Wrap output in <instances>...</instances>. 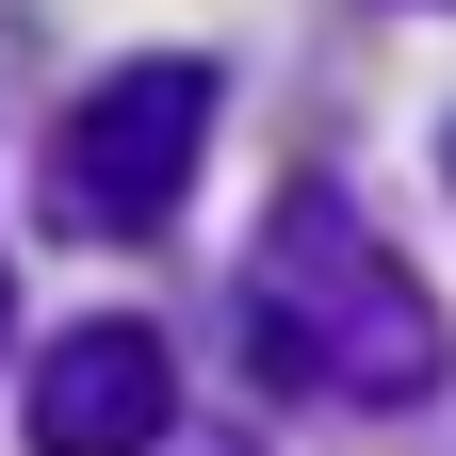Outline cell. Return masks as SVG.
I'll return each mask as SVG.
<instances>
[{
  "instance_id": "6da1fadb",
  "label": "cell",
  "mask_w": 456,
  "mask_h": 456,
  "mask_svg": "<svg viewBox=\"0 0 456 456\" xmlns=\"http://www.w3.org/2000/svg\"><path fill=\"white\" fill-rule=\"evenodd\" d=\"M245 294H261V375L342 391V408H408V391H440V294L391 261V228H375L359 196L294 180V196L261 212Z\"/></svg>"
},
{
  "instance_id": "7a4b0ae2",
  "label": "cell",
  "mask_w": 456,
  "mask_h": 456,
  "mask_svg": "<svg viewBox=\"0 0 456 456\" xmlns=\"http://www.w3.org/2000/svg\"><path fill=\"white\" fill-rule=\"evenodd\" d=\"M212 98H228V82L196 66V49H147V66H114V82L66 114V147H49V212H66L82 245H147V228L196 196Z\"/></svg>"
},
{
  "instance_id": "3957f363",
  "label": "cell",
  "mask_w": 456,
  "mask_h": 456,
  "mask_svg": "<svg viewBox=\"0 0 456 456\" xmlns=\"http://www.w3.org/2000/svg\"><path fill=\"white\" fill-rule=\"evenodd\" d=\"M163 424H180L163 326L98 310V326H49L33 342V456H163Z\"/></svg>"
},
{
  "instance_id": "277c9868",
  "label": "cell",
  "mask_w": 456,
  "mask_h": 456,
  "mask_svg": "<svg viewBox=\"0 0 456 456\" xmlns=\"http://www.w3.org/2000/svg\"><path fill=\"white\" fill-rule=\"evenodd\" d=\"M0 326H17V310H0Z\"/></svg>"
},
{
  "instance_id": "5b68a950",
  "label": "cell",
  "mask_w": 456,
  "mask_h": 456,
  "mask_svg": "<svg viewBox=\"0 0 456 456\" xmlns=\"http://www.w3.org/2000/svg\"><path fill=\"white\" fill-rule=\"evenodd\" d=\"M440 163H456V147H440Z\"/></svg>"
}]
</instances>
